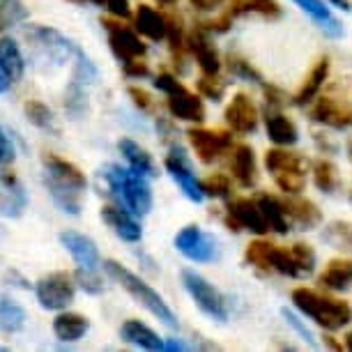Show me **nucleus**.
Wrapping results in <instances>:
<instances>
[{
  "instance_id": "1",
  "label": "nucleus",
  "mask_w": 352,
  "mask_h": 352,
  "mask_svg": "<svg viewBox=\"0 0 352 352\" xmlns=\"http://www.w3.org/2000/svg\"><path fill=\"white\" fill-rule=\"evenodd\" d=\"M244 261L265 274L276 272L290 278H307L316 270V251L302 242L281 247L270 240H254L244 251Z\"/></svg>"
},
{
  "instance_id": "2",
  "label": "nucleus",
  "mask_w": 352,
  "mask_h": 352,
  "mask_svg": "<svg viewBox=\"0 0 352 352\" xmlns=\"http://www.w3.org/2000/svg\"><path fill=\"white\" fill-rule=\"evenodd\" d=\"M44 164V184L49 189L53 203L58 205L63 212H67L72 217L81 214V198L88 187L83 170L76 164L67 162V159L53 155V152H44L42 155Z\"/></svg>"
},
{
  "instance_id": "3",
  "label": "nucleus",
  "mask_w": 352,
  "mask_h": 352,
  "mask_svg": "<svg viewBox=\"0 0 352 352\" xmlns=\"http://www.w3.org/2000/svg\"><path fill=\"white\" fill-rule=\"evenodd\" d=\"M290 300L300 314L311 318L318 327H322L327 331H338V329H343L345 324L352 322L350 304L338 300V297H331L322 290H314V288H307V285H300V288L292 290Z\"/></svg>"
},
{
  "instance_id": "4",
  "label": "nucleus",
  "mask_w": 352,
  "mask_h": 352,
  "mask_svg": "<svg viewBox=\"0 0 352 352\" xmlns=\"http://www.w3.org/2000/svg\"><path fill=\"white\" fill-rule=\"evenodd\" d=\"M102 177L120 205L134 212L136 217H145L152 210V189L141 173L134 168H122L118 164H106L102 168Z\"/></svg>"
},
{
  "instance_id": "5",
  "label": "nucleus",
  "mask_w": 352,
  "mask_h": 352,
  "mask_svg": "<svg viewBox=\"0 0 352 352\" xmlns=\"http://www.w3.org/2000/svg\"><path fill=\"white\" fill-rule=\"evenodd\" d=\"M104 270H106V274L113 278V281L120 283L122 288L127 290L129 295L134 297V300L141 304L145 311H150V314L157 318V320H162L166 327H170V329L177 327L175 314H173L168 304L164 302V297L159 295V292L152 288L150 283H145L141 276L134 274L131 270H127L124 265L116 263V261H106L104 263Z\"/></svg>"
},
{
  "instance_id": "6",
  "label": "nucleus",
  "mask_w": 352,
  "mask_h": 352,
  "mask_svg": "<svg viewBox=\"0 0 352 352\" xmlns=\"http://www.w3.org/2000/svg\"><path fill=\"white\" fill-rule=\"evenodd\" d=\"M25 39H28L30 58L39 69H60L78 49L69 37L49 25H30L25 30Z\"/></svg>"
},
{
  "instance_id": "7",
  "label": "nucleus",
  "mask_w": 352,
  "mask_h": 352,
  "mask_svg": "<svg viewBox=\"0 0 352 352\" xmlns=\"http://www.w3.org/2000/svg\"><path fill=\"white\" fill-rule=\"evenodd\" d=\"M265 168L272 175V180L283 194H302L307 187V159L297 152L285 148H272L265 152Z\"/></svg>"
},
{
  "instance_id": "8",
  "label": "nucleus",
  "mask_w": 352,
  "mask_h": 352,
  "mask_svg": "<svg viewBox=\"0 0 352 352\" xmlns=\"http://www.w3.org/2000/svg\"><path fill=\"white\" fill-rule=\"evenodd\" d=\"M155 88L166 95V109H168L173 118L184 122H196V124L205 122L208 113H205V104L201 95L187 90L173 74H166V72L159 74L155 78Z\"/></svg>"
},
{
  "instance_id": "9",
  "label": "nucleus",
  "mask_w": 352,
  "mask_h": 352,
  "mask_svg": "<svg viewBox=\"0 0 352 352\" xmlns=\"http://www.w3.org/2000/svg\"><path fill=\"white\" fill-rule=\"evenodd\" d=\"M182 283H184V290H187L191 295V300H194V304L205 316L217 322L228 320V316H230L228 302H226V297L208 281V278L198 274L196 270H182Z\"/></svg>"
},
{
  "instance_id": "10",
  "label": "nucleus",
  "mask_w": 352,
  "mask_h": 352,
  "mask_svg": "<svg viewBox=\"0 0 352 352\" xmlns=\"http://www.w3.org/2000/svg\"><path fill=\"white\" fill-rule=\"evenodd\" d=\"M102 25L106 30V37H109V46L113 51V56L120 60V67L129 63L143 60L145 53H148V46L143 44L141 35H138L136 28H129V25L120 21H113V19H102Z\"/></svg>"
},
{
  "instance_id": "11",
  "label": "nucleus",
  "mask_w": 352,
  "mask_h": 352,
  "mask_svg": "<svg viewBox=\"0 0 352 352\" xmlns=\"http://www.w3.org/2000/svg\"><path fill=\"white\" fill-rule=\"evenodd\" d=\"M223 223L232 232L249 230L254 235H267L270 232V223L263 214L258 198H232V201H228Z\"/></svg>"
},
{
  "instance_id": "12",
  "label": "nucleus",
  "mask_w": 352,
  "mask_h": 352,
  "mask_svg": "<svg viewBox=\"0 0 352 352\" xmlns=\"http://www.w3.org/2000/svg\"><path fill=\"white\" fill-rule=\"evenodd\" d=\"M37 302L42 309L49 311H63L74 302L76 295V281L74 274L69 272H51V274L42 276L35 285Z\"/></svg>"
},
{
  "instance_id": "13",
  "label": "nucleus",
  "mask_w": 352,
  "mask_h": 352,
  "mask_svg": "<svg viewBox=\"0 0 352 352\" xmlns=\"http://www.w3.org/2000/svg\"><path fill=\"white\" fill-rule=\"evenodd\" d=\"M187 138L194 148L198 162L205 166H212L221 157L232 152V131L226 129H205V127H191L187 131Z\"/></svg>"
},
{
  "instance_id": "14",
  "label": "nucleus",
  "mask_w": 352,
  "mask_h": 352,
  "mask_svg": "<svg viewBox=\"0 0 352 352\" xmlns=\"http://www.w3.org/2000/svg\"><path fill=\"white\" fill-rule=\"evenodd\" d=\"M311 120L322 127L343 131L352 127V102L336 95H318L311 102Z\"/></svg>"
},
{
  "instance_id": "15",
  "label": "nucleus",
  "mask_w": 352,
  "mask_h": 352,
  "mask_svg": "<svg viewBox=\"0 0 352 352\" xmlns=\"http://www.w3.org/2000/svg\"><path fill=\"white\" fill-rule=\"evenodd\" d=\"M164 166H166V170L170 173L173 180L177 182V187L182 189V194L187 196L191 203L203 201L205 194L201 189V180H196V173L191 168V162L177 143H170V150L164 159Z\"/></svg>"
},
{
  "instance_id": "16",
  "label": "nucleus",
  "mask_w": 352,
  "mask_h": 352,
  "mask_svg": "<svg viewBox=\"0 0 352 352\" xmlns=\"http://www.w3.org/2000/svg\"><path fill=\"white\" fill-rule=\"evenodd\" d=\"M175 249L191 263H212L217 258V240L198 226H187L177 232Z\"/></svg>"
},
{
  "instance_id": "17",
  "label": "nucleus",
  "mask_w": 352,
  "mask_h": 352,
  "mask_svg": "<svg viewBox=\"0 0 352 352\" xmlns=\"http://www.w3.org/2000/svg\"><path fill=\"white\" fill-rule=\"evenodd\" d=\"M258 109L247 92H235L223 111V120L232 134L249 136L258 129Z\"/></svg>"
},
{
  "instance_id": "18",
  "label": "nucleus",
  "mask_w": 352,
  "mask_h": 352,
  "mask_svg": "<svg viewBox=\"0 0 352 352\" xmlns=\"http://www.w3.org/2000/svg\"><path fill=\"white\" fill-rule=\"evenodd\" d=\"M102 219H104V223L109 226V228L116 232L118 237H120L122 242H129V244H136V242H141V237H143V228H141V223L136 221V214L134 212H129L124 205H104L102 208Z\"/></svg>"
},
{
  "instance_id": "19",
  "label": "nucleus",
  "mask_w": 352,
  "mask_h": 352,
  "mask_svg": "<svg viewBox=\"0 0 352 352\" xmlns=\"http://www.w3.org/2000/svg\"><path fill=\"white\" fill-rule=\"evenodd\" d=\"M25 208H28V194H25L21 180L12 170L0 168V214L19 219Z\"/></svg>"
},
{
  "instance_id": "20",
  "label": "nucleus",
  "mask_w": 352,
  "mask_h": 352,
  "mask_svg": "<svg viewBox=\"0 0 352 352\" xmlns=\"http://www.w3.org/2000/svg\"><path fill=\"white\" fill-rule=\"evenodd\" d=\"M187 49L196 58L203 74H219L221 72V58H219L214 44H212V35L201 23H196L191 35H187Z\"/></svg>"
},
{
  "instance_id": "21",
  "label": "nucleus",
  "mask_w": 352,
  "mask_h": 352,
  "mask_svg": "<svg viewBox=\"0 0 352 352\" xmlns=\"http://www.w3.org/2000/svg\"><path fill=\"white\" fill-rule=\"evenodd\" d=\"M230 177L244 189L256 187L258 164H256V155H254V148H251V145L242 143V145H235V148H232V152H230Z\"/></svg>"
},
{
  "instance_id": "22",
  "label": "nucleus",
  "mask_w": 352,
  "mask_h": 352,
  "mask_svg": "<svg viewBox=\"0 0 352 352\" xmlns=\"http://www.w3.org/2000/svg\"><path fill=\"white\" fill-rule=\"evenodd\" d=\"M60 244L69 251L78 267H88V270H97L99 267V249H97V244L92 242L90 237H85L83 232L63 230L60 232Z\"/></svg>"
},
{
  "instance_id": "23",
  "label": "nucleus",
  "mask_w": 352,
  "mask_h": 352,
  "mask_svg": "<svg viewBox=\"0 0 352 352\" xmlns=\"http://www.w3.org/2000/svg\"><path fill=\"white\" fill-rule=\"evenodd\" d=\"M281 203L292 226H300L302 230H311V228H316V226H320L322 214L314 201L302 198L300 194H295V196L285 194V198H281Z\"/></svg>"
},
{
  "instance_id": "24",
  "label": "nucleus",
  "mask_w": 352,
  "mask_h": 352,
  "mask_svg": "<svg viewBox=\"0 0 352 352\" xmlns=\"http://www.w3.org/2000/svg\"><path fill=\"white\" fill-rule=\"evenodd\" d=\"M329 69H331L329 58L327 56L320 58V60L311 67L307 78H304V83L300 85V90L292 95V104H295V106H307V104L314 102V99L320 95V90L324 88V81L329 78Z\"/></svg>"
},
{
  "instance_id": "25",
  "label": "nucleus",
  "mask_w": 352,
  "mask_h": 352,
  "mask_svg": "<svg viewBox=\"0 0 352 352\" xmlns=\"http://www.w3.org/2000/svg\"><path fill=\"white\" fill-rule=\"evenodd\" d=\"M134 28L138 30V35L148 37L152 42H164L168 35V16L150 8V5H138L134 14Z\"/></svg>"
},
{
  "instance_id": "26",
  "label": "nucleus",
  "mask_w": 352,
  "mask_h": 352,
  "mask_svg": "<svg viewBox=\"0 0 352 352\" xmlns=\"http://www.w3.org/2000/svg\"><path fill=\"white\" fill-rule=\"evenodd\" d=\"M265 129H267L270 141L281 145V148H290V145L300 141L297 124L278 109H267V113H265Z\"/></svg>"
},
{
  "instance_id": "27",
  "label": "nucleus",
  "mask_w": 352,
  "mask_h": 352,
  "mask_svg": "<svg viewBox=\"0 0 352 352\" xmlns=\"http://www.w3.org/2000/svg\"><path fill=\"white\" fill-rule=\"evenodd\" d=\"M232 21L240 16H261L267 19V21H274V19H281L283 8L278 0H230L228 10H226Z\"/></svg>"
},
{
  "instance_id": "28",
  "label": "nucleus",
  "mask_w": 352,
  "mask_h": 352,
  "mask_svg": "<svg viewBox=\"0 0 352 352\" xmlns=\"http://www.w3.org/2000/svg\"><path fill=\"white\" fill-rule=\"evenodd\" d=\"M318 283L324 290L345 292L352 285V258H334L327 263L322 274L318 276Z\"/></svg>"
},
{
  "instance_id": "29",
  "label": "nucleus",
  "mask_w": 352,
  "mask_h": 352,
  "mask_svg": "<svg viewBox=\"0 0 352 352\" xmlns=\"http://www.w3.org/2000/svg\"><path fill=\"white\" fill-rule=\"evenodd\" d=\"M292 3L314 19V21L318 23V28H320L324 35H329V37H341L343 35V25L334 19L329 5L324 3V0H292Z\"/></svg>"
},
{
  "instance_id": "30",
  "label": "nucleus",
  "mask_w": 352,
  "mask_h": 352,
  "mask_svg": "<svg viewBox=\"0 0 352 352\" xmlns=\"http://www.w3.org/2000/svg\"><path fill=\"white\" fill-rule=\"evenodd\" d=\"M118 150H120L122 157L127 159L129 168H134L136 173H141V175H145V177H157L159 175L155 159H152L148 155V150H143L136 141H131V138H120Z\"/></svg>"
},
{
  "instance_id": "31",
  "label": "nucleus",
  "mask_w": 352,
  "mask_h": 352,
  "mask_svg": "<svg viewBox=\"0 0 352 352\" xmlns=\"http://www.w3.org/2000/svg\"><path fill=\"white\" fill-rule=\"evenodd\" d=\"M120 334L127 343L138 345L143 350H166V343L157 336V331H152L141 320H127L122 324Z\"/></svg>"
},
{
  "instance_id": "32",
  "label": "nucleus",
  "mask_w": 352,
  "mask_h": 352,
  "mask_svg": "<svg viewBox=\"0 0 352 352\" xmlns=\"http://www.w3.org/2000/svg\"><path fill=\"white\" fill-rule=\"evenodd\" d=\"M88 327H90L88 318L81 316V314H72V311H67V314H60L56 320H53V334H56L65 343L78 341V338L88 331Z\"/></svg>"
},
{
  "instance_id": "33",
  "label": "nucleus",
  "mask_w": 352,
  "mask_h": 352,
  "mask_svg": "<svg viewBox=\"0 0 352 352\" xmlns=\"http://www.w3.org/2000/svg\"><path fill=\"white\" fill-rule=\"evenodd\" d=\"M0 65H3L5 72H8L12 83L21 81V76L25 72V58H23L21 49H19V44L12 37L0 39Z\"/></svg>"
},
{
  "instance_id": "34",
  "label": "nucleus",
  "mask_w": 352,
  "mask_h": 352,
  "mask_svg": "<svg viewBox=\"0 0 352 352\" xmlns=\"http://www.w3.org/2000/svg\"><path fill=\"white\" fill-rule=\"evenodd\" d=\"M258 203H261L263 214H265V219H267V223H270V230L278 232V235H285V232L290 230L292 223H290L288 214H285V208H283L281 198L270 196V194H261V196H258Z\"/></svg>"
},
{
  "instance_id": "35",
  "label": "nucleus",
  "mask_w": 352,
  "mask_h": 352,
  "mask_svg": "<svg viewBox=\"0 0 352 352\" xmlns=\"http://www.w3.org/2000/svg\"><path fill=\"white\" fill-rule=\"evenodd\" d=\"M311 170H314V184L322 194H334V191L341 189V173L329 159H316Z\"/></svg>"
},
{
  "instance_id": "36",
  "label": "nucleus",
  "mask_w": 352,
  "mask_h": 352,
  "mask_svg": "<svg viewBox=\"0 0 352 352\" xmlns=\"http://www.w3.org/2000/svg\"><path fill=\"white\" fill-rule=\"evenodd\" d=\"M25 324V311L14 300L0 295V331L5 334H16Z\"/></svg>"
},
{
  "instance_id": "37",
  "label": "nucleus",
  "mask_w": 352,
  "mask_h": 352,
  "mask_svg": "<svg viewBox=\"0 0 352 352\" xmlns=\"http://www.w3.org/2000/svg\"><path fill=\"white\" fill-rule=\"evenodd\" d=\"M65 111H67L74 120L85 116V111H88V85L72 78L67 90H65Z\"/></svg>"
},
{
  "instance_id": "38",
  "label": "nucleus",
  "mask_w": 352,
  "mask_h": 352,
  "mask_svg": "<svg viewBox=\"0 0 352 352\" xmlns=\"http://www.w3.org/2000/svg\"><path fill=\"white\" fill-rule=\"evenodd\" d=\"M23 111H25V118H28V122L35 124L37 129L53 131V134H58L56 118H53V111L46 104L37 102V99H30V102H25Z\"/></svg>"
},
{
  "instance_id": "39",
  "label": "nucleus",
  "mask_w": 352,
  "mask_h": 352,
  "mask_svg": "<svg viewBox=\"0 0 352 352\" xmlns=\"http://www.w3.org/2000/svg\"><path fill=\"white\" fill-rule=\"evenodd\" d=\"M28 14L30 12L23 5V0H0V32L23 23Z\"/></svg>"
},
{
  "instance_id": "40",
  "label": "nucleus",
  "mask_w": 352,
  "mask_h": 352,
  "mask_svg": "<svg viewBox=\"0 0 352 352\" xmlns=\"http://www.w3.org/2000/svg\"><path fill=\"white\" fill-rule=\"evenodd\" d=\"M322 240L338 251H352V223L348 221L329 223L322 232Z\"/></svg>"
},
{
  "instance_id": "41",
  "label": "nucleus",
  "mask_w": 352,
  "mask_h": 352,
  "mask_svg": "<svg viewBox=\"0 0 352 352\" xmlns=\"http://www.w3.org/2000/svg\"><path fill=\"white\" fill-rule=\"evenodd\" d=\"M201 189L208 198H230L232 177L226 173H210L201 180Z\"/></svg>"
},
{
  "instance_id": "42",
  "label": "nucleus",
  "mask_w": 352,
  "mask_h": 352,
  "mask_svg": "<svg viewBox=\"0 0 352 352\" xmlns=\"http://www.w3.org/2000/svg\"><path fill=\"white\" fill-rule=\"evenodd\" d=\"M74 58H76V65H74V74H72V78H74V81H78V83H83V85H88V88H90V85L97 81V67H95V63H92L81 49H76Z\"/></svg>"
},
{
  "instance_id": "43",
  "label": "nucleus",
  "mask_w": 352,
  "mask_h": 352,
  "mask_svg": "<svg viewBox=\"0 0 352 352\" xmlns=\"http://www.w3.org/2000/svg\"><path fill=\"white\" fill-rule=\"evenodd\" d=\"M198 95L210 102H221L226 95V81H221L219 74H203L198 78Z\"/></svg>"
},
{
  "instance_id": "44",
  "label": "nucleus",
  "mask_w": 352,
  "mask_h": 352,
  "mask_svg": "<svg viewBox=\"0 0 352 352\" xmlns=\"http://www.w3.org/2000/svg\"><path fill=\"white\" fill-rule=\"evenodd\" d=\"M74 281L81 285L88 295H99V292H104V278L97 274V270L78 267L74 272Z\"/></svg>"
},
{
  "instance_id": "45",
  "label": "nucleus",
  "mask_w": 352,
  "mask_h": 352,
  "mask_svg": "<svg viewBox=\"0 0 352 352\" xmlns=\"http://www.w3.org/2000/svg\"><path fill=\"white\" fill-rule=\"evenodd\" d=\"M228 69L232 72V76H237V78H244V81H254V83H263V76L258 74L254 67H251V63L242 60V58H237V56L228 58Z\"/></svg>"
},
{
  "instance_id": "46",
  "label": "nucleus",
  "mask_w": 352,
  "mask_h": 352,
  "mask_svg": "<svg viewBox=\"0 0 352 352\" xmlns=\"http://www.w3.org/2000/svg\"><path fill=\"white\" fill-rule=\"evenodd\" d=\"M127 95L131 97V102H134L136 109H141V113H152V111H155V106H157L155 99H152L143 88H138V85H129Z\"/></svg>"
},
{
  "instance_id": "47",
  "label": "nucleus",
  "mask_w": 352,
  "mask_h": 352,
  "mask_svg": "<svg viewBox=\"0 0 352 352\" xmlns=\"http://www.w3.org/2000/svg\"><path fill=\"white\" fill-rule=\"evenodd\" d=\"M281 314H283V318H285V322H288L290 327L295 329L297 334H300V336L304 338V341H307V343H311V345H316V338H314V334H311V331H309V327H307V324H304V322L300 320V318H297V316L292 314V311H288V309H283Z\"/></svg>"
},
{
  "instance_id": "48",
  "label": "nucleus",
  "mask_w": 352,
  "mask_h": 352,
  "mask_svg": "<svg viewBox=\"0 0 352 352\" xmlns=\"http://www.w3.org/2000/svg\"><path fill=\"white\" fill-rule=\"evenodd\" d=\"M16 159V150H14V143L12 138L8 136V131L0 127V166H8Z\"/></svg>"
},
{
  "instance_id": "49",
  "label": "nucleus",
  "mask_w": 352,
  "mask_h": 352,
  "mask_svg": "<svg viewBox=\"0 0 352 352\" xmlns=\"http://www.w3.org/2000/svg\"><path fill=\"white\" fill-rule=\"evenodd\" d=\"M102 8H106V12H109V14H113L116 19H122V21L131 19L129 0H104Z\"/></svg>"
},
{
  "instance_id": "50",
  "label": "nucleus",
  "mask_w": 352,
  "mask_h": 352,
  "mask_svg": "<svg viewBox=\"0 0 352 352\" xmlns=\"http://www.w3.org/2000/svg\"><path fill=\"white\" fill-rule=\"evenodd\" d=\"M122 72L127 74L129 78H148L150 76V67L145 65L143 60H136V63H129L124 65Z\"/></svg>"
},
{
  "instance_id": "51",
  "label": "nucleus",
  "mask_w": 352,
  "mask_h": 352,
  "mask_svg": "<svg viewBox=\"0 0 352 352\" xmlns=\"http://www.w3.org/2000/svg\"><path fill=\"white\" fill-rule=\"evenodd\" d=\"M189 3L196 12H214L221 8L226 0H189Z\"/></svg>"
},
{
  "instance_id": "52",
  "label": "nucleus",
  "mask_w": 352,
  "mask_h": 352,
  "mask_svg": "<svg viewBox=\"0 0 352 352\" xmlns=\"http://www.w3.org/2000/svg\"><path fill=\"white\" fill-rule=\"evenodd\" d=\"M10 85H12V81H10L8 72H5V69H3V65H0V95H3V92H8V90H10Z\"/></svg>"
},
{
  "instance_id": "53",
  "label": "nucleus",
  "mask_w": 352,
  "mask_h": 352,
  "mask_svg": "<svg viewBox=\"0 0 352 352\" xmlns=\"http://www.w3.org/2000/svg\"><path fill=\"white\" fill-rule=\"evenodd\" d=\"M334 8H338V10H343V12H350L352 10V3L350 0H329Z\"/></svg>"
},
{
  "instance_id": "54",
  "label": "nucleus",
  "mask_w": 352,
  "mask_h": 352,
  "mask_svg": "<svg viewBox=\"0 0 352 352\" xmlns=\"http://www.w3.org/2000/svg\"><path fill=\"white\" fill-rule=\"evenodd\" d=\"M324 345H327V348H334V350H343L345 348L343 343H336L334 341V336H324Z\"/></svg>"
},
{
  "instance_id": "55",
  "label": "nucleus",
  "mask_w": 352,
  "mask_h": 352,
  "mask_svg": "<svg viewBox=\"0 0 352 352\" xmlns=\"http://www.w3.org/2000/svg\"><path fill=\"white\" fill-rule=\"evenodd\" d=\"M184 348H187V345L180 343V341H173V338L170 341H166V350H184Z\"/></svg>"
},
{
  "instance_id": "56",
  "label": "nucleus",
  "mask_w": 352,
  "mask_h": 352,
  "mask_svg": "<svg viewBox=\"0 0 352 352\" xmlns=\"http://www.w3.org/2000/svg\"><path fill=\"white\" fill-rule=\"evenodd\" d=\"M69 3H74V5H85V3H90V5H99V8H102L104 0H69Z\"/></svg>"
},
{
  "instance_id": "57",
  "label": "nucleus",
  "mask_w": 352,
  "mask_h": 352,
  "mask_svg": "<svg viewBox=\"0 0 352 352\" xmlns=\"http://www.w3.org/2000/svg\"><path fill=\"white\" fill-rule=\"evenodd\" d=\"M343 345H345V350H350L352 352V331L348 336H345V341H343Z\"/></svg>"
},
{
  "instance_id": "58",
  "label": "nucleus",
  "mask_w": 352,
  "mask_h": 352,
  "mask_svg": "<svg viewBox=\"0 0 352 352\" xmlns=\"http://www.w3.org/2000/svg\"><path fill=\"white\" fill-rule=\"evenodd\" d=\"M157 3H162V5H175L177 0H157Z\"/></svg>"
},
{
  "instance_id": "59",
  "label": "nucleus",
  "mask_w": 352,
  "mask_h": 352,
  "mask_svg": "<svg viewBox=\"0 0 352 352\" xmlns=\"http://www.w3.org/2000/svg\"><path fill=\"white\" fill-rule=\"evenodd\" d=\"M348 157H350V162H352V141L348 143Z\"/></svg>"
},
{
  "instance_id": "60",
  "label": "nucleus",
  "mask_w": 352,
  "mask_h": 352,
  "mask_svg": "<svg viewBox=\"0 0 352 352\" xmlns=\"http://www.w3.org/2000/svg\"><path fill=\"white\" fill-rule=\"evenodd\" d=\"M348 198H350V201H352V191H350V194H348Z\"/></svg>"
}]
</instances>
